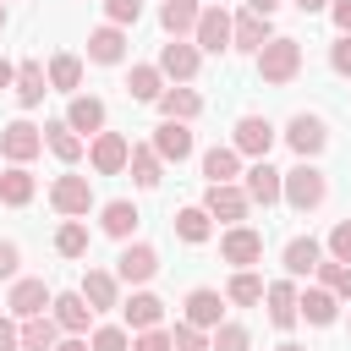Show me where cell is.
Here are the masks:
<instances>
[{"label": "cell", "instance_id": "cell-5", "mask_svg": "<svg viewBox=\"0 0 351 351\" xmlns=\"http://www.w3.org/2000/svg\"><path fill=\"white\" fill-rule=\"evenodd\" d=\"M0 154H5L11 165L38 159V154H44V126H33V121H11V126H0Z\"/></svg>", "mask_w": 351, "mask_h": 351}, {"label": "cell", "instance_id": "cell-38", "mask_svg": "<svg viewBox=\"0 0 351 351\" xmlns=\"http://www.w3.org/2000/svg\"><path fill=\"white\" fill-rule=\"evenodd\" d=\"M225 302H236V307L263 302V280H258L252 269H236V274H230V285H225Z\"/></svg>", "mask_w": 351, "mask_h": 351}, {"label": "cell", "instance_id": "cell-26", "mask_svg": "<svg viewBox=\"0 0 351 351\" xmlns=\"http://www.w3.org/2000/svg\"><path fill=\"white\" fill-rule=\"evenodd\" d=\"M44 148H49L60 165H77V159L88 154V137H77L66 121H49V126H44Z\"/></svg>", "mask_w": 351, "mask_h": 351}, {"label": "cell", "instance_id": "cell-37", "mask_svg": "<svg viewBox=\"0 0 351 351\" xmlns=\"http://www.w3.org/2000/svg\"><path fill=\"white\" fill-rule=\"evenodd\" d=\"M126 93H132L137 104H154V99L165 93V71H159V66H132V77H126Z\"/></svg>", "mask_w": 351, "mask_h": 351}, {"label": "cell", "instance_id": "cell-8", "mask_svg": "<svg viewBox=\"0 0 351 351\" xmlns=\"http://www.w3.org/2000/svg\"><path fill=\"white\" fill-rule=\"evenodd\" d=\"M154 274H159V252H154L148 241H126L121 258H115V280H121V285H148Z\"/></svg>", "mask_w": 351, "mask_h": 351}, {"label": "cell", "instance_id": "cell-41", "mask_svg": "<svg viewBox=\"0 0 351 351\" xmlns=\"http://www.w3.org/2000/svg\"><path fill=\"white\" fill-rule=\"evenodd\" d=\"M88 351H132L126 324H99V329H93V340H88Z\"/></svg>", "mask_w": 351, "mask_h": 351}, {"label": "cell", "instance_id": "cell-9", "mask_svg": "<svg viewBox=\"0 0 351 351\" xmlns=\"http://www.w3.org/2000/svg\"><path fill=\"white\" fill-rule=\"evenodd\" d=\"M285 143H291V154L296 159H313V154H324V143H329V126L318 121V115H291L285 121Z\"/></svg>", "mask_w": 351, "mask_h": 351}, {"label": "cell", "instance_id": "cell-53", "mask_svg": "<svg viewBox=\"0 0 351 351\" xmlns=\"http://www.w3.org/2000/svg\"><path fill=\"white\" fill-rule=\"evenodd\" d=\"M11 82H16V66H11L5 55H0V88H11Z\"/></svg>", "mask_w": 351, "mask_h": 351}, {"label": "cell", "instance_id": "cell-52", "mask_svg": "<svg viewBox=\"0 0 351 351\" xmlns=\"http://www.w3.org/2000/svg\"><path fill=\"white\" fill-rule=\"evenodd\" d=\"M55 351H88V340L82 335H66V340H55Z\"/></svg>", "mask_w": 351, "mask_h": 351}, {"label": "cell", "instance_id": "cell-48", "mask_svg": "<svg viewBox=\"0 0 351 351\" xmlns=\"http://www.w3.org/2000/svg\"><path fill=\"white\" fill-rule=\"evenodd\" d=\"M16 263H22L16 241H0V280H16Z\"/></svg>", "mask_w": 351, "mask_h": 351}, {"label": "cell", "instance_id": "cell-23", "mask_svg": "<svg viewBox=\"0 0 351 351\" xmlns=\"http://www.w3.org/2000/svg\"><path fill=\"white\" fill-rule=\"evenodd\" d=\"M66 126H71L77 137H93V132H104V99H93V93H77V99L66 104Z\"/></svg>", "mask_w": 351, "mask_h": 351}, {"label": "cell", "instance_id": "cell-14", "mask_svg": "<svg viewBox=\"0 0 351 351\" xmlns=\"http://www.w3.org/2000/svg\"><path fill=\"white\" fill-rule=\"evenodd\" d=\"M241 192H247L252 203L274 208V203H280V170H274L269 159H252V165L241 170Z\"/></svg>", "mask_w": 351, "mask_h": 351}, {"label": "cell", "instance_id": "cell-11", "mask_svg": "<svg viewBox=\"0 0 351 351\" xmlns=\"http://www.w3.org/2000/svg\"><path fill=\"white\" fill-rule=\"evenodd\" d=\"M126 154H132V143L121 132H93V143H88V165L99 176H121L126 170Z\"/></svg>", "mask_w": 351, "mask_h": 351}, {"label": "cell", "instance_id": "cell-32", "mask_svg": "<svg viewBox=\"0 0 351 351\" xmlns=\"http://www.w3.org/2000/svg\"><path fill=\"white\" fill-rule=\"evenodd\" d=\"M16 335H22V351H55L60 324L49 313H38V318H16Z\"/></svg>", "mask_w": 351, "mask_h": 351}, {"label": "cell", "instance_id": "cell-45", "mask_svg": "<svg viewBox=\"0 0 351 351\" xmlns=\"http://www.w3.org/2000/svg\"><path fill=\"white\" fill-rule=\"evenodd\" d=\"M324 247H329V258H335V263H351V219H340V225L329 230V241H324Z\"/></svg>", "mask_w": 351, "mask_h": 351}, {"label": "cell", "instance_id": "cell-47", "mask_svg": "<svg viewBox=\"0 0 351 351\" xmlns=\"http://www.w3.org/2000/svg\"><path fill=\"white\" fill-rule=\"evenodd\" d=\"M329 66H335L340 77H351V33H340V38L329 44Z\"/></svg>", "mask_w": 351, "mask_h": 351}, {"label": "cell", "instance_id": "cell-4", "mask_svg": "<svg viewBox=\"0 0 351 351\" xmlns=\"http://www.w3.org/2000/svg\"><path fill=\"white\" fill-rule=\"evenodd\" d=\"M274 121H263V115H241L236 121V132H230V148L241 154V159H269V148H274Z\"/></svg>", "mask_w": 351, "mask_h": 351}, {"label": "cell", "instance_id": "cell-36", "mask_svg": "<svg viewBox=\"0 0 351 351\" xmlns=\"http://www.w3.org/2000/svg\"><path fill=\"white\" fill-rule=\"evenodd\" d=\"M170 225H176V236H181L186 247H203V241L214 236V219H208V208H181Z\"/></svg>", "mask_w": 351, "mask_h": 351}, {"label": "cell", "instance_id": "cell-1", "mask_svg": "<svg viewBox=\"0 0 351 351\" xmlns=\"http://www.w3.org/2000/svg\"><path fill=\"white\" fill-rule=\"evenodd\" d=\"M329 197V181H324V170L313 165V159H302V165H291V170H280V203H291L296 214H307V208H318Z\"/></svg>", "mask_w": 351, "mask_h": 351}, {"label": "cell", "instance_id": "cell-56", "mask_svg": "<svg viewBox=\"0 0 351 351\" xmlns=\"http://www.w3.org/2000/svg\"><path fill=\"white\" fill-rule=\"evenodd\" d=\"M0 27H5V0H0Z\"/></svg>", "mask_w": 351, "mask_h": 351}, {"label": "cell", "instance_id": "cell-3", "mask_svg": "<svg viewBox=\"0 0 351 351\" xmlns=\"http://www.w3.org/2000/svg\"><path fill=\"white\" fill-rule=\"evenodd\" d=\"M192 44H197L203 55H225V49H230V11H225L219 0H208V5L197 11V27H192Z\"/></svg>", "mask_w": 351, "mask_h": 351}, {"label": "cell", "instance_id": "cell-30", "mask_svg": "<svg viewBox=\"0 0 351 351\" xmlns=\"http://www.w3.org/2000/svg\"><path fill=\"white\" fill-rule=\"evenodd\" d=\"M219 313H225V296H219V291L197 285V291L186 296V324H197V329H219Z\"/></svg>", "mask_w": 351, "mask_h": 351}, {"label": "cell", "instance_id": "cell-15", "mask_svg": "<svg viewBox=\"0 0 351 351\" xmlns=\"http://www.w3.org/2000/svg\"><path fill=\"white\" fill-rule=\"evenodd\" d=\"M296 318H307V324H335L340 318V296L329 291V285H307V291H296Z\"/></svg>", "mask_w": 351, "mask_h": 351}, {"label": "cell", "instance_id": "cell-27", "mask_svg": "<svg viewBox=\"0 0 351 351\" xmlns=\"http://www.w3.org/2000/svg\"><path fill=\"white\" fill-rule=\"evenodd\" d=\"M263 302H269V324L274 329H291L296 324V285L291 280H269L263 285Z\"/></svg>", "mask_w": 351, "mask_h": 351}, {"label": "cell", "instance_id": "cell-31", "mask_svg": "<svg viewBox=\"0 0 351 351\" xmlns=\"http://www.w3.org/2000/svg\"><path fill=\"white\" fill-rule=\"evenodd\" d=\"M33 192H38V181L27 176V165L0 170V203H5V208H27V203H33Z\"/></svg>", "mask_w": 351, "mask_h": 351}, {"label": "cell", "instance_id": "cell-13", "mask_svg": "<svg viewBox=\"0 0 351 351\" xmlns=\"http://www.w3.org/2000/svg\"><path fill=\"white\" fill-rule=\"evenodd\" d=\"M49 302H55V291L44 280H11V296H5L11 318H38V313H49Z\"/></svg>", "mask_w": 351, "mask_h": 351}, {"label": "cell", "instance_id": "cell-29", "mask_svg": "<svg viewBox=\"0 0 351 351\" xmlns=\"http://www.w3.org/2000/svg\"><path fill=\"white\" fill-rule=\"evenodd\" d=\"M137 219H143V214H137L126 197H115V203H104V208H99V230H104V236H115V241H132Z\"/></svg>", "mask_w": 351, "mask_h": 351}, {"label": "cell", "instance_id": "cell-25", "mask_svg": "<svg viewBox=\"0 0 351 351\" xmlns=\"http://www.w3.org/2000/svg\"><path fill=\"white\" fill-rule=\"evenodd\" d=\"M121 313H126V329H132V335L165 324V302H159L154 291H132V302H121Z\"/></svg>", "mask_w": 351, "mask_h": 351}, {"label": "cell", "instance_id": "cell-18", "mask_svg": "<svg viewBox=\"0 0 351 351\" xmlns=\"http://www.w3.org/2000/svg\"><path fill=\"white\" fill-rule=\"evenodd\" d=\"M49 318L60 324V335H88V318H93V307L82 302V291H60V296L49 302Z\"/></svg>", "mask_w": 351, "mask_h": 351}, {"label": "cell", "instance_id": "cell-24", "mask_svg": "<svg viewBox=\"0 0 351 351\" xmlns=\"http://www.w3.org/2000/svg\"><path fill=\"white\" fill-rule=\"evenodd\" d=\"M126 170H132V181H137L143 192H154V186L165 181V159L154 154V143H132V154H126Z\"/></svg>", "mask_w": 351, "mask_h": 351}, {"label": "cell", "instance_id": "cell-34", "mask_svg": "<svg viewBox=\"0 0 351 351\" xmlns=\"http://www.w3.org/2000/svg\"><path fill=\"white\" fill-rule=\"evenodd\" d=\"M44 77H49V93H77L82 88V55H55Z\"/></svg>", "mask_w": 351, "mask_h": 351}, {"label": "cell", "instance_id": "cell-51", "mask_svg": "<svg viewBox=\"0 0 351 351\" xmlns=\"http://www.w3.org/2000/svg\"><path fill=\"white\" fill-rule=\"evenodd\" d=\"M247 11H258V16H274V11H280V0H247Z\"/></svg>", "mask_w": 351, "mask_h": 351}, {"label": "cell", "instance_id": "cell-6", "mask_svg": "<svg viewBox=\"0 0 351 351\" xmlns=\"http://www.w3.org/2000/svg\"><path fill=\"white\" fill-rule=\"evenodd\" d=\"M203 208H208V219L241 225V219H247V208H252V197L241 192V181H219V186H208V192H203Z\"/></svg>", "mask_w": 351, "mask_h": 351}, {"label": "cell", "instance_id": "cell-21", "mask_svg": "<svg viewBox=\"0 0 351 351\" xmlns=\"http://www.w3.org/2000/svg\"><path fill=\"white\" fill-rule=\"evenodd\" d=\"M269 44V16H258V11H241V16H230V49H247V55H258Z\"/></svg>", "mask_w": 351, "mask_h": 351}, {"label": "cell", "instance_id": "cell-33", "mask_svg": "<svg viewBox=\"0 0 351 351\" xmlns=\"http://www.w3.org/2000/svg\"><path fill=\"white\" fill-rule=\"evenodd\" d=\"M197 11H203V0H165V5H159V22H165L170 38H186V33L197 27Z\"/></svg>", "mask_w": 351, "mask_h": 351}, {"label": "cell", "instance_id": "cell-28", "mask_svg": "<svg viewBox=\"0 0 351 351\" xmlns=\"http://www.w3.org/2000/svg\"><path fill=\"white\" fill-rule=\"evenodd\" d=\"M11 88H16V104H22V110H33V104H44V93H49V77H44V66H38V60H22Z\"/></svg>", "mask_w": 351, "mask_h": 351}, {"label": "cell", "instance_id": "cell-44", "mask_svg": "<svg viewBox=\"0 0 351 351\" xmlns=\"http://www.w3.org/2000/svg\"><path fill=\"white\" fill-rule=\"evenodd\" d=\"M104 16H110L115 27H132V22L143 16V0H104Z\"/></svg>", "mask_w": 351, "mask_h": 351}, {"label": "cell", "instance_id": "cell-17", "mask_svg": "<svg viewBox=\"0 0 351 351\" xmlns=\"http://www.w3.org/2000/svg\"><path fill=\"white\" fill-rule=\"evenodd\" d=\"M154 154H159L165 165L192 159V132H186V121H159V126H154Z\"/></svg>", "mask_w": 351, "mask_h": 351}, {"label": "cell", "instance_id": "cell-46", "mask_svg": "<svg viewBox=\"0 0 351 351\" xmlns=\"http://www.w3.org/2000/svg\"><path fill=\"white\" fill-rule=\"evenodd\" d=\"M132 351H176V346H170L165 329H137V335H132Z\"/></svg>", "mask_w": 351, "mask_h": 351}, {"label": "cell", "instance_id": "cell-22", "mask_svg": "<svg viewBox=\"0 0 351 351\" xmlns=\"http://www.w3.org/2000/svg\"><path fill=\"white\" fill-rule=\"evenodd\" d=\"M154 104H159V115H165V121H197V115H203V93H197V88H186V82H181V88H165Z\"/></svg>", "mask_w": 351, "mask_h": 351}, {"label": "cell", "instance_id": "cell-40", "mask_svg": "<svg viewBox=\"0 0 351 351\" xmlns=\"http://www.w3.org/2000/svg\"><path fill=\"white\" fill-rule=\"evenodd\" d=\"M318 285H329L340 302H351V263H335V258H318Z\"/></svg>", "mask_w": 351, "mask_h": 351}, {"label": "cell", "instance_id": "cell-54", "mask_svg": "<svg viewBox=\"0 0 351 351\" xmlns=\"http://www.w3.org/2000/svg\"><path fill=\"white\" fill-rule=\"evenodd\" d=\"M291 5H296V11H307V16H313V11H329V0H291Z\"/></svg>", "mask_w": 351, "mask_h": 351}, {"label": "cell", "instance_id": "cell-19", "mask_svg": "<svg viewBox=\"0 0 351 351\" xmlns=\"http://www.w3.org/2000/svg\"><path fill=\"white\" fill-rule=\"evenodd\" d=\"M280 258H285V274H291V280H307V274L318 269V258H324V241H318V236H291Z\"/></svg>", "mask_w": 351, "mask_h": 351}, {"label": "cell", "instance_id": "cell-10", "mask_svg": "<svg viewBox=\"0 0 351 351\" xmlns=\"http://www.w3.org/2000/svg\"><path fill=\"white\" fill-rule=\"evenodd\" d=\"M49 203H55V214H66V219H82V214L93 208V186H88V176H55V186H49Z\"/></svg>", "mask_w": 351, "mask_h": 351}, {"label": "cell", "instance_id": "cell-50", "mask_svg": "<svg viewBox=\"0 0 351 351\" xmlns=\"http://www.w3.org/2000/svg\"><path fill=\"white\" fill-rule=\"evenodd\" d=\"M329 16H335L340 33H351V0H329Z\"/></svg>", "mask_w": 351, "mask_h": 351}, {"label": "cell", "instance_id": "cell-42", "mask_svg": "<svg viewBox=\"0 0 351 351\" xmlns=\"http://www.w3.org/2000/svg\"><path fill=\"white\" fill-rule=\"evenodd\" d=\"M247 346H252L247 324H219V329H214V340H208V351H247Z\"/></svg>", "mask_w": 351, "mask_h": 351}, {"label": "cell", "instance_id": "cell-12", "mask_svg": "<svg viewBox=\"0 0 351 351\" xmlns=\"http://www.w3.org/2000/svg\"><path fill=\"white\" fill-rule=\"evenodd\" d=\"M197 60H203V49H197L192 38H170V44L159 49V71H165L170 82H192V77H197Z\"/></svg>", "mask_w": 351, "mask_h": 351}, {"label": "cell", "instance_id": "cell-2", "mask_svg": "<svg viewBox=\"0 0 351 351\" xmlns=\"http://www.w3.org/2000/svg\"><path fill=\"white\" fill-rule=\"evenodd\" d=\"M252 60H258V77H263V82L285 88V82L302 71V44H296V38H269Z\"/></svg>", "mask_w": 351, "mask_h": 351}, {"label": "cell", "instance_id": "cell-39", "mask_svg": "<svg viewBox=\"0 0 351 351\" xmlns=\"http://www.w3.org/2000/svg\"><path fill=\"white\" fill-rule=\"evenodd\" d=\"M55 252H60V258H88V225H82V219H66V225L55 230Z\"/></svg>", "mask_w": 351, "mask_h": 351}, {"label": "cell", "instance_id": "cell-49", "mask_svg": "<svg viewBox=\"0 0 351 351\" xmlns=\"http://www.w3.org/2000/svg\"><path fill=\"white\" fill-rule=\"evenodd\" d=\"M0 351H22V335H16V318H0Z\"/></svg>", "mask_w": 351, "mask_h": 351}, {"label": "cell", "instance_id": "cell-7", "mask_svg": "<svg viewBox=\"0 0 351 351\" xmlns=\"http://www.w3.org/2000/svg\"><path fill=\"white\" fill-rule=\"evenodd\" d=\"M219 258H225L230 269H252V263L263 258V230H252V225H230V230L219 236Z\"/></svg>", "mask_w": 351, "mask_h": 351}, {"label": "cell", "instance_id": "cell-16", "mask_svg": "<svg viewBox=\"0 0 351 351\" xmlns=\"http://www.w3.org/2000/svg\"><path fill=\"white\" fill-rule=\"evenodd\" d=\"M88 60H93V66H121V60H126V27H115V22L93 27V33H88Z\"/></svg>", "mask_w": 351, "mask_h": 351}, {"label": "cell", "instance_id": "cell-55", "mask_svg": "<svg viewBox=\"0 0 351 351\" xmlns=\"http://www.w3.org/2000/svg\"><path fill=\"white\" fill-rule=\"evenodd\" d=\"M280 351H307V346H296V340H285V346H280Z\"/></svg>", "mask_w": 351, "mask_h": 351}, {"label": "cell", "instance_id": "cell-35", "mask_svg": "<svg viewBox=\"0 0 351 351\" xmlns=\"http://www.w3.org/2000/svg\"><path fill=\"white\" fill-rule=\"evenodd\" d=\"M203 176H208V186H219V181H236L241 176V154L225 143V148H208L203 154Z\"/></svg>", "mask_w": 351, "mask_h": 351}, {"label": "cell", "instance_id": "cell-20", "mask_svg": "<svg viewBox=\"0 0 351 351\" xmlns=\"http://www.w3.org/2000/svg\"><path fill=\"white\" fill-rule=\"evenodd\" d=\"M82 302H88L93 313L121 307V280H115L110 269H88V274H82Z\"/></svg>", "mask_w": 351, "mask_h": 351}, {"label": "cell", "instance_id": "cell-43", "mask_svg": "<svg viewBox=\"0 0 351 351\" xmlns=\"http://www.w3.org/2000/svg\"><path fill=\"white\" fill-rule=\"evenodd\" d=\"M170 346H176V351H208V335H203L197 324H186V318H181V324L170 329Z\"/></svg>", "mask_w": 351, "mask_h": 351}]
</instances>
